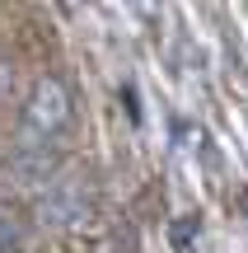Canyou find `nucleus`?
<instances>
[{
  "label": "nucleus",
  "instance_id": "nucleus-1",
  "mask_svg": "<svg viewBox=\"0 0 248 253\" xmlns=\"http://www.w3.org/2000/svg\"><path fill=\"white\" fill-rule=\"evenodd\" d=\"M66 122H71V89L56 75L37 80L28 103H24V131L28 136H56Z\"/></svg>",
  "mask_w": 248,
  "mask_h": 253
},
{
  "label": "nucleus",
  "instance_id": "nucleus-2",
  "mask_svg": "<svg viewBox=\"0 0 248 253\" xmlns=\"http://www.w3.org/2000/svg\"><path fill=\"white\" fill-rule=\"evenodd\" d=\"M80 216H84V197H80V192H75V197H71V192H56V197L42 202V220H47V225H66V230H71V220H80Z\"/></svg>",
  "mask_w": 248,
  "mask_h": 253
},
{
  "label": "nucleus",
  "instance_id": "nucleus-3",
  "mask_svg": "<svg viewBox=\"0 0 248 253\" xmlns=\"http://www.w3.org/2000/svg\"><path fill=\"white\" fill-rule=\"evenodd\" d=\"M174 244H178V249H187V244H192V220H187V225L178 220V225H174Z\"/></svg>",
  "mask_w": 248,
  "mask_h": 253
}]
</instances>
